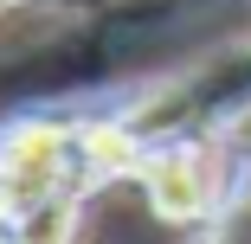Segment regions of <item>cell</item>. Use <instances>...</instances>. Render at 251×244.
I'll list each match as a JSON object with an SVG mask.
<instances>
[{"label": "cell", "instance_id": "1", "mask_svg": "<svg viewBox=\"0 0 251 244\" xmlns=\"http://www.w3.org/2000/svg\"><path fill=\"white\" fill-rule=\"evenodd\" d=\"M77 141L84 135L58 129V122H26V129H13L7 141H0V219L20 225L45 200H65V180L84 161Z\"/></svg>", "mask_w": 251, "mask_h": 244}, {"label": "cell", "instance_id": "2", "mask_svg": "<svg viewBox=\"0 0 251 244\" xmlns=\"http://www.w3.org/2000/svg\"><path fill=\"white\" fill-rule=\"evenodd\" d=\"M206 161H200V148H174L161 161H148V200H155L161 219H200L206 212Z\"/></svg>", "mask_w": 251, "mask_h": 244}, {"label": "cell", "instance_id": "3", "mask_svg": "<svg viewBox=\"0 0 251 244\" xmlns=\"http://www.w3.org/2000/svg\"><path fill=\"white\" fill-rule=\"evenodd\" d=\"M135 141L129 129H84V174H129Z\"/></svg>", "mask_w": 251, "mask_h": 244}, {"label": "cell", "instance_id": "4", "mask_svg": "<svg viewBox=\"0 0 251 244\" xmlns=\"http://www.w3.org/2000/svg\"><path fill=\"white\" fill-rule=\"evenodd\" d=\"M71 219H77V200L65 193V200H45L39 212L20 219V244H65L71 238Z\"/></svg>", "mask_w": 251, "mask_h": 244}]
</instances>
